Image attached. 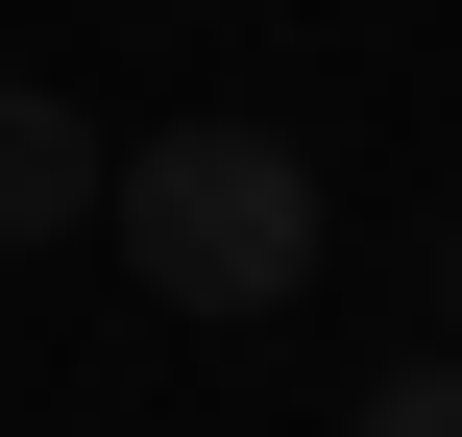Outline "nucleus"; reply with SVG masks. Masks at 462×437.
I'll use <instances>...</instances> for the list:
<instances>
[{"label":"nucleus","instance_id":"nucleus-2","mask_svg":"<svg viewBox=\"0 0 462 437\" xmlns=\"http://www.w3.org/2000/svg\"><path fill=\"white\" fill-rule=\"evenodd\" d=\"M97 195H122V146H97L73 97H0V243H73Z\"/></svg>","mask_w":462,"mask_h":437},{"label":"nucleus","instance_id":"nucleus-4","mask_svg":"<svg viewBox=\"0 0 462 437\" xmlns=\"http://www.w3.org/2000/svg\"><path fill=\"white\" fill-rule=\"evenodd\" d=\"M439 316H462V219H439Z\"/></svg>","mask_w":462,"mask_h":437},{"label":"nucleus","instance_id":"nucleus-3","mask_svg":"<svg viewBox=\"0 0 462 437\" xmlns=\"http://www.w3.org/2000/svg\"><path fill=\"white\" fill-rule=\"evenodd\" d=\"M365 437H462V341L414 365V389H365Z\"/></svg>","mask_w":462,"mask_h":437},{"label":"nucleus","instance_id":"nucleus-1","mask_svg":"<svg viewBox=\"0 0 462 437\" xmlns=\"http://www.w3.org/2000/svg\"><path fill=\"white\" fill-rule=\"evenodd\" d=\"M97 243H122L171 316H292V292H317V170H292L268 122H146L122 195H97Z\"/></svg>","mask_w":462,"mask_h":437}]
</instances>
